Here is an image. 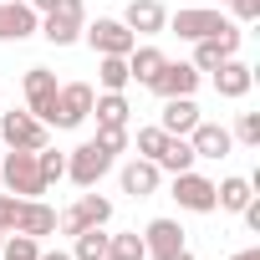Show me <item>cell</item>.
I'll return each mask as SVG.
<instances>
[{
  "instance_id": "9a60e30c",
  "label": "cell",
  "mask_w": 260,
  "mask_h": 260,
  "mask_svg": "<svg viewBox=\"0 0 260 260\" xmlns=\"http://www.w3.org/2000/svg\"><path fill=\"white\" fill-rule=\"evenodd\" d=\"M250 87H255V67H250V61L230 56V61H219V67H214V92H219V97L240 102V97H245Z\"/></svg>"
},
{
  "instance_id": "9c48e42d",
  "label": "cell",
  "mask_w": 260,
  "mask_h": 260,
  "mask_svg": "<svg viewBox=\"0 0 260 260\" xmlns=\"http://www.w3.org/2000/svg\"><path fill=\"white\" fill-rule=\"evenodd\" d=\"M56 72H46V67H31L26 72V112L31 117H41L46 127H51V112H56Z\"/></svg>"
},
{
  "instance_id": "5b68a950",
  "label": "cell",
  "mask_w": 260,
  "mask_h": 260,
  "mask_svg": "<svg viewBox=\"0 0 260 260\" xmlns=\"http://www.w3.org/2000/svg\"><path fill=\"white\" fill-rule=\"evenodd\" d=\"M174 204L189 209V214H214V209H219V199H214V179H204V174H194V169L174 174Z\"/></svg>"
},
{
  "instance_id": "83f0119b",
  "label": "cell",
  "mask_w": 260,
  "mask_h": 260,
  "mask_svg": "<svg viewBox=\"0 0 260 260\" xmlns=\"http://www.w3.org/2000/svg\"><path fill=\"white\" fill-rule=\"evenodd\" d=\"M77 214H82L87 224H107V219H112V199H102V194L87 189V194L77 199Z\"/></svg>"
},
{
  "instance_id": "d6a6232c",
  "label": "cell",
  "mask_w": 260,
  "mask_h": 260,
  "mask_svg": "<svg viewBox=\"0 0 260 260\" xmlns=\"http://www.w3.org/2000/svg\"><path fill=\"white\" fill-rule=\"evenodd\" d=\"M224 6L235 11L240 26H255V21H260V0H224Z\"/></svg>"
},
{
  "instance_id": "7402d4cb",
  "label": "cell",
  "mask_w": 260,
  "mask_h": 260,
  "mask_svg": "<svg viewBox=\"0 0 260 260\" xmlns=\"http://www.w3.org/2000/svg\"><path fill=\"white\" fill-rule=\"evenodd\" d=\"M214 199H219V209H224V214H240V209L255 199V184H250V179H240V174H230V179H219V184H214Z\"/></svg>"
},
{
  "instance_id": "277c9868",
  "label": "cell",
  "mask_w": 260,
  "mask_h": 260,
  "mask_svg": "<svg viewBox=\"0 0 260 260\" xmlns=\"http://www.w3.org/2000/svg\"><path fill=\"white\" fill-rule=\"evenodd\" d=\"M82 36H87V46L97 51V56H127L138 46V36L127 31L122 21H112V16H97V21H87L82 26Z\"/></svg>"
},
{
  "instance_id": "6da1fadb",
  "label": "cell",
  "mask_w": 260,
  "mask_h": 260,
  "mask_svg": "<svg viewBox=\"0 0 260 260\" xmlns=\"http://www.w3.org/2000/svg\"><path fill=\"white\" fill-rule=\"evenodd\" d=\"M0 184H6L16 199H41L51 184L41 179V164H36V148H11L0 158Z\"/></svg>"
},
{
  "instance_id": "8fae6325",
  "label": "cell",
  "mask_w": 260,
  "mask_h": 260,
  "mask_svg": "<svg viewBox=\"0 0 260 260\" xmlns=\"http://www.w3.org/2000/svg\"><path fill=\"white\" fill-rule=\"evenodd\" d=\"M143 250H148V260H169V255H179V250H184V224H179V219H148V230H143Z\"/></svg>"
},
{
  "instance_id": "4316f807",
  "label": "cell",
  "mask_w": 260,
  "mask_h": 260,
  "mask_svg": "<svg viewBox=\"0 0 260 260\" xmlns=\"http://www.w3.org/2000/svg\"><path fill=\"white\" fill-rule=\"evenodd\" d=\"M0 260H41V240H31V235H16V230H11V240L0 245Z\"/></svg>"
},
{
  "instance_id": "cb8c5ba5",
  "label": "cell",
  "mask_w": 260,
  "mask_h": 260,
  "mask_svg": "<svg viewBox=\"0 0 260 260\" xmlns=\"http://www.w3.org/2000/svg\"><path fill=\"white\" fill-rule=\"evenodd\" d=\"M107 224H92L82 235H72V260H107Z\"/></svg>"
},
{
  "instance_id": "5bb4252c",
  "label": "cell",
  "mask_w": 260,
  "mask_h": 260,
  "mask_svg": "<svg viewBox=\"0 0 260 260\" xmlns=\"http://www.w3.org/2000/svg\"><path fill=\"white\" fill-rule=\"evenodd\" d=\"M122 26L133 31V36H164V26H169V11L158 6V0H127Z\"/></svg>"
},
{
  "instance_id": "3957f363",
  "label": "cell",
  "mask_w": 260,
  "mask_h": 260,
  "mask_svg": "<svg viewBox=\"0 0 260 260\" xmlns=\"http://www.w3.org/2000/svg\"><path fill=\"white\" fill-rule=\"evenodd\" d=\"M0 143H6V148H46L51 127L41 117H31L26 107L21 112H0Z\"/></svg>"
},
{
  "instance_id": "e575fe53",
  "label": "cell",
  "mask_w": 260,
  "mask_h": 260,
  "mask_svg": "<svg viewBox=\"0 0 260 260\" xmlns=\"http://www.w3.org/2000/svg\"><path fill=\"white\" fill-rule=\"evenodd\" d=\"M26 6H31V11H36V16H46V11H51V6H56V0H26Z\"/></svg>"
},
{
  "instance_id": "ba28073f",
  "label": "cell",
  "mask_w": 260,
  "mask_h": 260,
  "mask_svg": "<svg viewBox=\"0 0 260 260\" xmlns=\"http://www.w3.org/2000/svg\"><path fill=\"white\" fill-rule=\"evenodd\" d=\"M199 77L204 72H194V61H164L158 77L148 82V92L153 97H194L199 92Z\"/></svg>"
},
{
  "instance_id": "7a4b0ae2",
  "label": "cell",
  "mask_w": 260,
  "mask_h": 260,
  "mask_svg": "<svg viewBox=\"0 0 260 260\" xmlns=\"http://www.w3.org/2000/svg\"><path fill=\"white\" fill-rule=\"evenodd\" d=\"M107 169H112V153H107L97 138H87V143H77V148L67 153V179H72L77 189H97Z\"/></svg>"
},
{
  "instance_id": "603a6c76",
  "label": "cell",
  "mask_w": 260,
  "mask_h": 260,
  "mask_svg": "<svg viewBox=\"0 0 260 260\" xmlns=\"http://www.w3.org/2000/svg\"><path fill=\"white\" fill-rule=\"evenodd\" d=\"M153 164H158V169H164V174H184V169H194V164H199V158H194V148H189V138H174V133H169V138H164V148H158V158H153Z\"/></svg>"
},
{
  "instance_id": "8992f818",
  "label": "cell",
  "mask_w": 260,
  "mask_h": 260,
  "mask_svg": "<svg viewBox=\"0 0 260 260\" xmlns=\"http://www.w3.org/2000/svg\"><path fill=\"white\" fill-rule=\"evenodd\" d=\"M92 87L87 82H67L61 92H56V112H51V127H67V133H72V127H82L87 117H92Z\"/></svg>"
},
{
  "instance_id": "52a82bcc",
  "label": "cell",
  "mask_w": 260,
  "mask_h": 260,
  "mask_svg": "<svg viewBox=\"0 0 260 260\" xmlns=\"http://www.w3.org/2000/svg\"><path fill=\"white\" fill-rule=\"evenodd\" d=\"M230 21L219 16V11H209V6H184L179 16H169V26L164 31H174L179 41H204V36H214V31H224Z\"/></svg>"
},
{
  "instance_id": "4fadbf2b",
  "label": "cell",
  "mask_w": 260,
  "mask_h": 260,
  "mask_svg": "<svg viewBox=\"0 0 260 260\" xmlns=\"http://www.w3.org/2000/svg\"><path fill=\"white\" fill-rule=\"evenodd\" d=\"M36 26H41V16L26 0H0V41H26V36H36Z\"/></svg>"
},
{
  "instance_id": "ab89813d",
  "label": "cell",
  "mask_w": 260,
  "mask_h": 260,
  "mask_svg": "<svg viewBox=\"0 0 260 260\" xmlns=\"http://www.w3.org/2000/svg\"><path fill=\"white\" fill-rule=\"evenodd\" d=\"M0 158H6V148H0Z\"/></svg>"
},
{
  "instance_id": "e0dca14e",
  "label": "cell",
  "mask_w": 260,
  "mask_h": 260,
  "mask_svg": "<svg viewBox=\"0 0 260 260\" xmlns=\"http://www.w3.org/2000/svg\"><path fill=\"white\" fill-rule=\"evenodd\" d=\"M16 235H31V240L56 235V209L41 204V199H21V209H16Z\"/></svg>"
},
{
  "instance_id": "74e56055",
  "label": "cell",
  "mask_w": 260,
  "mask_h": 260,
  "mask_svg": "<svg viewBox=\"0 0 260 260\" xmlns=\"http://www.w3.org/2000/svg\"><path fill=\"white\" fill-rule=\"evenodd\" d=\"M169 260H194V255H189V245H184V250H179V255H169Z\"/></svg>"
},
{
  "instance_id": "f546056e",
  "label": "cell",
  "mask_w": 260,
  "mask_h": 260,
  "mask_svg": "<svg viewBox=\"0 0 260 260\" xmlns=\"http://www.w3.org/2000/svg\"><path fill=\"white\" fill-rule=\"evenodd\" d=\"M230 138L245 148H260V112H240V122L230 127Z\"/></svg>"
},
{
  "instance_id": "f35d334b",
  "label": "cell",
  "mask_w": 260,
  "mask_h": 260,
  "mask_svg": "<svg viewBox=\"0 0 260 260\" xmlns=\"http://www.w3.org/2000/svg\"><path fill=\"white\" fill-rule=\"evenodd\" d=\"M0 245H6V235H0Z\"/></svg>"
},
{
  "instance_id": "60d3db41",
  "label": "cell",
  "mask_w": 260,
  "mask_h": 260,
  "mask_svg": "<svg viewBox=\"0 0 260 260\" xmlns=\"http://www.w3.org/2000/svg\"><path fill=\"white\" fill-rule=\"evenodd\" d=\"M107 260H112V255H107Z\"/></svg>"
},
{
  "instance_id": "7c38bea8",
  "label": "cell",
  "mask_w": 260,
  "mask_h": 260,
  "mask_svg": "<svg viewBox=\"0 0 260 260\" xmlns=\"http://www.w3.org/2000/svg\"><path fill=\"white\" fill-rule=\"evenodd\" d=\"M189 148H194V158H230V148H235V138H230V127H219V122H194L189 127Z\"/></svg>"
},
{
  "instance_id": "484cf974",
  "label": "cell",
  "mask_w": 260,
  "mask_h": 260,
  "mask_svg": "<svg viewBox=\"0 0 260 260\" xmlns=\"http://www.w3.org/2000/svg\"><path fill=\"white\" fill-rule=\"evenodd\" d=\"M107 255H112V260H148V250H143V235H138V230L112 235V240H107Z\"/></svg>"
},
{
  "instance_id": "f1b7e54d",
  "label": "cell",
  "mask_w": 260,
  "mask_h": 260,
  "mask_svg": "<svg viewBox=\"0 0 260 260\" xmlns=\"http://www.w3.org/2000/svg\"><path fill=\"white\" fill-rule=\"evenodd\" d=\"M36 164H41V179H46V184L67 179V153H56L51 143H46V148H36Z\"/></svg>"
},
{
  "instance_id": "44dd1931",
  "label": "cell",
  "mask_w": 260,
  "mask_h": 260,
  "mask_svg": "<svg viewBox=\"0 0 260 260\" xmlns=\"http://www.w3.org/2000/svg\"><path fill=\"white\" fill-rule=\"evenodd\" d=\"M92 117H97V127H127L133 107H127L122 92H97V97H92Z\"/></svg>"
},
{
  "instance_id": "2e32d148",
  "label": "cell",
  "mask_w": 260,
  "mask_h": 260,
  "mask_svg": "<svg viewBox=\"0 0 260 260\" xmlns=\"http://www.w3.org/2000/svg\"><path fill=\"white\" fill-rule=\"evenodd\" d=\"M122 194H133V199H148V194H158V184H164V169L153 164V158H133V164H122Z\"/></svg>"
},
{
  "instance_id": "30bf717a",
  "label": "cell",
  "mask_w": 260,
  "mask_h": 260,
  "mask_svg": "<svg viewBox=\"0 0 260 260\" xmlns=\"http://www.w3.org/2000/svg\"><path fill=\"white\" fill-rule=\"evenodd\" d=\"M240 26H224V31H214V36H204V41H194V72H214L219 61H230L235 51H240Z\"/></svg>"
},
{
  "instance_id": "d6986e66",
  "label": "cell",
  "mask_w": 260,
  "mask_h": 260,
  "mask_svg": "<svg viewBox=\"0 0 260 260\" xmlns=\"http://www.w3.org/2000/svg\"><path fill=\"white\" fill-rule=\"evenodd\" d=\"M82 16H67V11H46L41 16V26H36V36H46L51 46H72V41H82Z\"/></svg>"
},
{
  "instance_id": "d4e9b609",
  "label": "cell",
  "mask_w": 260,
  "mask_h": 260,
  "mask_svg": "<svg viewBox=\"0 0 260 260\" xmlns=\"http://www.w3.org/2000/svg\"><path fill=\"white\" fill-rule=\"evenodd\" d=\"M97 82L102 92H127V56H97Z\"/></svg>"
},
{
  "instance_id": "836d02e7",
  "label": "cell",
  "mask_w": 260,
  "mask_h": 260,
  "mask_svg": "<svg viewBox=\"0 0 260 260\" xmlns=\"http://www.w3.org/2000/svg\"><path fill=\"white\" fill-rule=\"evenodd\" d=\"M16 209H21L16 194H0V235H11V230H16Z\"/></svg>"
},
{
  "instance_id": "8d00e7d4",
  "label": "cell",
  "mask_w": 260,
  "mask_h": 260,
  "mask_svg": "<svg viewBox=\"0 0 260 260\" xmlns=\"http://www.w3.org/2000/svg\"><path fill=\"white\" fill-rule=\"evenodd\" d=\"M230 260H260V250H235Z\"/></svg>"
},
{
  "instance_id": "1f68e13d",
  "label": "cell",
  "mask_w": 260,
  "mask_h": 260,
  "mask_svg": "<svg viewBox=\"0 0 260 260\" xmlns=\"http://www.w3.org/2000/svg\"><path fill=\"white\" fill-rule=\"evenodd\" d=\"M97 143H102V148L117 158V153L127 148V127H97Z\"/></svg>"
},
{
  "instance_id": "d590c367",
  "label": "cell",
  "mask_w": 260,
  "mask_h": 260,
  "mask_svg": "<svg viewBox=\"0 0 260 260\" xmlns=\"http://www.w3.org/2000/svg\"><path fill=\"white\" fill-rule=\"evenodd\" d=\"M41 260H72V250H41Z\"/></svg>"
},
{
  "instance_id": "ac0fdd59",
  "label": "cell",
  "mask_w": 260,
  "mask_h": 260,
  "mask_svg": "<svg viewBox=\"0 0 260 260\" xmlns=\"http://www.w3.org/2000/svg\"><path fill=\"white\" fill-rule=\"evenodd\" d=\"M199 122V102L194 97H164V112H158V127L174 138H189V127Z\"/></svg>"
},
{
  "instance_id": "4dcf8cb0",
  "label": "cell",
  "mask_w": 260,
  "mask_h": 260,
  "mask_svg": "<svg viewBox=\"0 0 260 260\" xmlns=\"http://www.w3.org/2000/svg\"><path fill=\"white\" fill-rule=\"evenodd\" d=\"M164 127L153 122V127H138V158H158V148H164Z\"/></svg>"
},
{
  "instance_id": "ffe728a7",
  "label": "cell",
  "mask_w": 260,
  "mask_h": 260,
  "mask_svg": "<svg viewBox=\"0 0 260 260\" xmlns=\"http://www.w3.org/2000/svg\"><path fill=\"white\" fill-rule=\"evenodd\" d=\"M169 56L148 41V46H133V51H127V82H138V87H148L153 77H158V67H164Z\"/></svg>"
}]
</instances>
